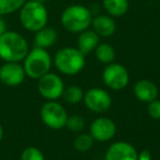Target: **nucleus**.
Masks as SVG:
<instances>
[{"label":"nucleus","mask_w":160,"mask_h":160,"mask_svg":"<svg viewBox=\"0 0 160 160\" xmlns=\"http://www.w3.org/2000/svg\"><path fill=\"white\" fill-rule=\"evenodd\" d=\"M38 80V90L44 99L48 101H55L62 97L65 86L62 79L58 75L47 72Z\"/></svg>","instance_id":"6e6552de"},{"label":"nucleus","mask_w":160,"mask_h":160,"mask_svg":"<svg viewBox=\"0 0 160 160\" xmlns=\"http://www.w3.org/2000/svg\"><path fill=\"white\" fill-rule=\"evenodd\" d=\"M147 112L152 120H160V100L156 99L149 102L147 107Z\"/></svg>","instance_id":"b1692460"},{"label":"nucleus","mask_w":160,"mask_h":160,"mask_svg":"<svg viewBox=\"0 0 160 160\" xmlns=\"http://www.w3.org/2000/svg\"><path fill=\"white\" fill-rule=\"evenodd\" d=\"M92 30L100 38H110L116 31V23L109 14H99L92 19Z\"/></svg>","instance_id":"4468645a"},{"label":"nucleus","mask_w":160,"mask_h":160,"mask_svg":"<svg viewBox=\"0 0 160 160\" xmlns=\"http://www.w3.org/2000/svg\"><path fill=\"white\" fill-rule=\"evenodd\" d=\"M83 102L90 111L104 113L111 108L112 98L109 92L102 88H91L85 92Z\"/></svg>","instance_id":"1a4fd4ad"},{"label":"nucleus","mask_w":160,"mask_h":160,"mask_svg":"<svg viewBox=\"0 0 160 160\" xmlns=\"http://www.w3.org/2000/svg\"><path fill=\"white\" fill-rule=\"evenodd\" d=\"M57 38H58L57 31L54 28L47 27L46 25L43 29L35 32L34 44H35V47H41V48L47 49L55 44L56 41H57Z\"/></svg>","instance_id":"dca6fc26"},{"label":"nucleus","mask_w":160,"mask_h":160,"mask_svg":"<svg viewBox=\"0 0 160 160\" xmlns=\"http://www.w3.org/2000/svg\"><path fill=\"white\" fill-rule=\"evenodd\" d=\"M83 96H85V92L82 88H80L79 86H69L62 92V98L69 104L80 103L83 100Z\"/></svg>","instance_id":"6ab92c4d"},{"label":"nucleus","mask_w":160,"mask_h":160,"mask_svg":"<svg viewBox=\"0 0 160 160\" xmlns=\"http://www.w3.org/2000/svg\"><path fill=\"white\" fill-rule=\"evenodd\" d=\"M41 118L47 127L52 129H62L66 126L67 114L65 108L56 101H47L41 108Z\"/></svg>","instance_id":"423d86ee"},{"label":"nucleus","mask_w":160,"mask_h":160,"mask_svg":"<svg viewBox=\"0 0 160 160\" xmlns=\"http://www.w3.org/2000/svg\"><path fill=\"white\" fill-rule=\"evenodd\" d=\"M134 94L140 102L149 103L158 97V88L155 82L148 79L138 80L134 86Z\"/></svg>","instance_id":"ddd939ff"},{"label":"nucleus","mask_w":160,"mask_h":160,"mask_svg":"<svg viewBox=\"0 0 160 160\" xmlns=\"http://www.w3.org/2000/svg\"><path fill=\"white\" fill-rule=\"evenodd\" d=\"M2 137H3V128L1 126V124H0V142L2 140Z\"/></svg>","instance_id":"bb28decb"},{"label":"nucleus","mask_w":160,"mask_h":160,"mask_svg":"<svg viewBox=\"0 0 160 160\" xmlns=\"http://www.w3.org/2000/svg\"><path fill=\"white\" fill-rule=\"evenodd\" d=\"M93 138L91 137L90 134L82 133L79 134L73 140V147L79 152H87L93 146Z\"/></svg>","instance_id":"aec40b11"},{"label":"nucleus","mask_w":160,"mask_h":160,"mask_svg":"<svg viewBox=\"0 0 160 160\" xmlns=\"http://www.w3.org/2000/svg\"><path fill=\"white\" fill-rule=\"evenodd\" d=\"M29 51L27 40L18 32L6 31L0 35V58L5 62H20Z\"/></svg>","instance_id":"f257e3e1"},{"label":"nucleus","mask_w":160,"mask_h":160,"mask_svg":"<svg viewBox=\"0 0 160 160\" xmlns=\"http://www.w3.org/2000/svg\"><path fill=\"white\" fill-rule=\"evenodd\" d=\"M92 12L82 5L68 6L60 14V23L70 33H81L91 27Z\"/></svg>","instance_id":"f03ea898"},{"label":"nucleus","mask_w":160,"mask_h":160,"mask_svg":"<svg viewBox=\"0 0 160 160\" xmlns=\"http://www.w3.org/2000/svg\"><path fill=\"white\" fill-rule=\"evenodd\" d=\"M32 1H38V2H42V3H44L46 0H32Z\"/></svg>","instance_id":"cd10ccee"},{"label":"nucleus","mask_w":160,"mask_h":160,"mask_svg":"<svg viewBox=\"0 0 160 160\" xmlns=\"http://www.w3.org/2000/svg\"><path fill=\"white\" fill-rule=\"evenodd\" d=\"M6 31H8L7 30V22H6V20L2 18V17L0 16V35H2Z\"/></svg>","instance_id":"a878e982"},{"label":"nucleus","mask_w":160,"mask_h":160,"mask_svg":"<svg viewBox=\"0 0 160 160\" xmlns=\"http://www.w3.org/2000/svg\"><path fill=\"white\" fill-rule=\"evenodd\" d=\"M20 160H45V157L41 149L31 146L22 151Z\"/></svg>","instance_id":"5701e85b"},{"label":"nucleus","mask_w":160,"mask_h":160,"mask_svg":"<svg viewBox=\"0 0 160 160\" xmlns=\"http://www.w3.org/2000/svg\"><path fill=\"white\" fill-rule=\"evenodd\" d=\"M104 160H138V152L129 142H116L108 148Z\"/></svg>","instance_id":"f8f14e48"},{"label":"nucleus","mask_w":160,"mask_h":160,"mask_svg":"<svg viewBox=\"0 0 160 160\" xmlns=\"http://www.w3.org/2000/svg\"><path fill=\"white\" fill-rule=\"evenodd\" d=\"M52 62L53 60L47 49L34 47L29 51L28 55L23 59V68L28 77L32 79H40L49 72Z\"/></svg>","instance_id":"39448f33"},{"label":"nucleus","mask_w":160,"mask_h":160,"mask_svg":"<svg viewBox=\"0 0 160 160\" xmlns=\"http://www.w3.org/2000/svg\"><path fill=\"white\" fill-rule=\"evenodd\" d=\"M102 6L111 17L120 18L126 14L129 8L128 0H102Z\"/></svg>","instance_id":"f3484780"},{"label":"nucleus","mask_w":160,"mask_h":160,"mask_svg":"<svg viewBox=\"0 0 160 160\" xmlns=\"http://www.w3.org/2000/svg\"><path fill=\"white\" fill-rule=\"evenodd\" d=\"M85 120L81 115L79 114H72V115L68 116L66 122V127L70 132L73 133H80L85 128Z\"/></svg>","instance_id":"4be33fe9"},{"label":"nucleus","mask_w":160,"mask_h":160,"mask_svg":"<svg viewBox=\"0 0 160 160\" xmlns=\"http://www.w3.org/2000/svg\"><path fill=\"white\" fill-rule=\"evenodd\" d=\"M102 79L109 89L118 91L123 90L129 82V73L127 69L118 62L108 64L103 69Z\"/></svg>","instance_id":"0eeeda50"},{"label":"nucleus","mask_w":160,"mask_h":160,"mask_svg":"<svg viewBox=\"0 0 160 160\" xmlns=\"http://www.w3.org/2000/svg\"><path fill=\"white\" fill-rule=\"evenodd\" d=\"M27 0H0V16H7L21 9Z\"/></svg>","instance_id":"412c9836"},{"label":"nucleus","mask_w":160,"mask_h":160,"mask_svg":"<svg viewBox=\"0 0 160 160\" xmlns=\"http://www.w3.org/2000/svg\"><path fill=\"white\" fill-rule=\"evenodd\" d=\"M86 55L78 48L64 47L54 56V65L59 72L66 76H75L82 70L86 65Z\"/></svg>","instance_id":"20e7f679"},{"label":"nucleus","mask_w":160,"mask_h":160,"mask_svg":"<svg viewBox=\"0 0 160 160\" xmlns=\"http://www.w3.org/2000/svg\"><path fill=\"white\" fill-rule=\"evenodd\" d=\"M99 44H100V36L93 30L88 29L79 33L77 41V48L83 55H87V54L93 52Z\"/></svg>","instance_id":"2eb2a0df"},{"label":"nucleus","mask_w":160,"mask_h":160,"mask_svg":"<svg viewBox=\"0 0 160 160\" xmlns=\"http://www.w3.org/2000/svg\"><path fill=\"white\" fill-rule=\"evenodd\" d=\"M21 25L30 32H38L47 25L48 11L44 3L28 0L19 10Z\"/></svg>","instance_id":"7ed1b4c3"},{"label":"nucleus","mask_w":160,"mask_h":160,"mask_svg":"<svg viewBox=\"0 0 160 160\" xmlns=\"http://www.w3.org/2000/svg\"><path fill=\"white\" fill-rule=\"evenodd\" d=\"M89 132L94 140L105 142L115 136L116 125L109 118H98L91 123Z\"/></svg>","instance_id":"9b49d317"},{"label":"nucleus","mask_w":160,"mask_h":160,"mask_svg":"<svg viewBox=\"0 0 160 160\" xmlns=\"http://www.w3.org/2000/svg\"><path fill=\"white\" fill-rule=\"evenodd\" d=\"M96 57L102 64H111L115 59V49L109 43H100L94 49Z\"/></svg>","instance_id":"a211bd4d"},{"label":"nucleus","mask_w":160,"mask_h":160,"mask_svg":"<svg viewBox=\"0 0 160 160\" xmlns=\"http://www.w3.org/2000/svg\"><path fill=\"white\" fill-rule=\"evenodd\" d=\"M152 156H151L150 150L148 149H144L140 152H138V160H151Z\"/></svg>","instance_id":"393cba45"},{"label":"nucleus","mask_w":160,"mask_h":160,"mask_svg":"<svg viewBox=\"0 0 160 160\" xmlns=\"http://www.w3.org/2000/svg\"><path fill=\"white\" fill-rule=\"evenodd\" d=\"M25 71L20 62H6L0 67V81L8 87H17L24 81Z\"/></svg>","instance_id":"9d476101"}]
</instances>
